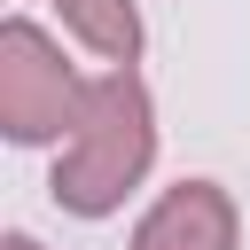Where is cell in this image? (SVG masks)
Listing matches in <instances>:
<instances>
[{
	"instance_id": "6da1fadb",
	"label": "cell",
	"mask_w": 250,
	"mask_h": 250,
	"mask_svg": "<svg viewBox=\"0 0 250 250\" xmlns=\"http://www.w3.org/2000/svg\"><path fill=\"white\" fill-rule=\"evenodd\" d=\"M156 164V102H148V78L133 62L86 78V102L55 148V203L78 211V219H109Z\"/></svg>"
},
{
	"instance_id": "7a4b0ae2",
	"label": "cell",
	"mask_w": 250,
	"mask_h": 250,
	"mask_svg": "<svg viewBox=\"0 0 250 250\" xmlns=\"http://www.w3.org/2000/svg\"><path fill=\"white\" fill-rule=\"evenodd\" d=\"M86 102V78L78 62L31 23V16H8L0 23V133L16 148H39V141H62L70 117Z\"/></svg>"
},
{
	"instance_id": "3957f363",
	"label": "cell",
	"mask_w": 250,
	"mask_h": 250,
	"mask_svg": "<svg viewBox=\"0 0 250 250\" xmlns=\"http://www.w3.org/2000/svg\"><path fill=\"white\" fill-rule=\"evenodd\" d=\"M234 242H242V211L219 180L164 188L133 227V250H234Z\"/></svg>"
},
{
	"instance_id": "277c9868",
	"label": "cell",
	"mask_w": 250,
	"mask_h": 250,
	"mask_svg": "<svg viewBox=\"0 0 250 250\" xmlns=\"http://www.w3.org/2000/svg\"><path fill=\"white\" fill-rule=\"evenodd\" d=\"M55 16H62V31L78 39V47H94L109 70L117 62H141V8L133 0H47Z\"/></svg>"
},
{
	"instance_id": "5b68a950",
	"label": "cell",
	"mask_w": 250,
	"mask_h": 250,
	"mask_svg": "<svg viewBox=\"0 0 250 250\" xmlns=\"http://www.w3.org/2000/svg\"><path fill=\"white\" fill-rule=\"evenodd\" d=\"M0 250H47V242H39V234H8Z\"/></svg>"
}]
</instances>
